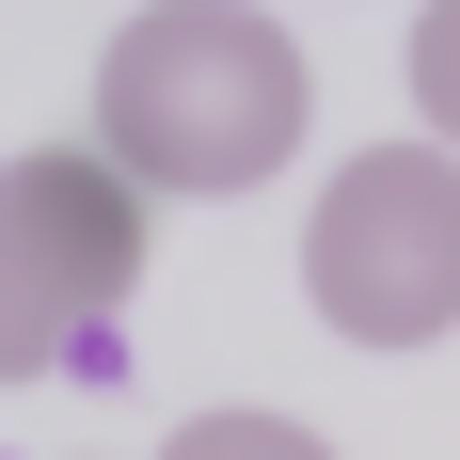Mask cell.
I'll use <instances>...</instances> for the list:
<instances>
[{
  "label": "cell",
  "instance_id": "obj_3",
  "mask_svg": "<svg viewBox=\"0 0 460 460\" xmlns=\"http://www.w3.org/2000/svg\"><path fill=\"white\" fill-rule=\"evenodd\" d=\"M143 286V190L80 143L0 159V381H64L95 366V333Z\"/></svg>",
  "mask_w": 460,
  "mask_h": 460
},
{
  "label": "cell",
  "instance_id": "obj_5",
  "mask_svg": "<svg viewBox=\"0 0 460 460\" xmlns=\"http://www.w3.org/2000/svg\"><path fill=\"white\" fill-rule=\"evenodd\" d=\"M159 460H333V445H318L302 413H190Z\"/></svg>",
  "mask_w": 460,
  "mask_h": 460
},
{
  "label": "cell",
  "instance_id": "obj_4",
  "mask_svg": "<svg viewBox=\"0 0 460 460\" xmlns=\"http://www.w3.org/2000/svg\"><path fill=\"white\" fill-rule=\"evenodd\" d=\"M397 80H413V128H429V143L460 159V0H429V16H413V48H397Z\"/></svg>",
  "mask_w": 460,
  "mask_h": 460
},
{
  "label": "cell",
  "instance_id": "obj_1",
  "mask_svg": "<svg viewBox=\"0 0 460 460\" xmlns=\"http://www.w3.org/2000/svg\"><path fill=\"white\" fill-rule=\"evenodd\" d=\"M302 128H318V64L270 0H143L95 48V159L128 190H175V207L270 190Z\"/></svg>",
  "mask_w": 460,
  "mask_h": 460
},
{
  "label": "cell",
  "instance_id": "obj_2",
  "mask_svg": "<svg viewBox=\"0 0 460 460\" xmlns=\"http://www.w3.org/2000/svg\"><path fill=\"white\" fill-rule=\"evenodd\" d=\"M302 302H318L349 349H445L460 333V159L429 128H397V143H366V159L318 175Z\"/></svg>",
  "mask_w": 460,
  "mask_h": 460
}]
</instances>
